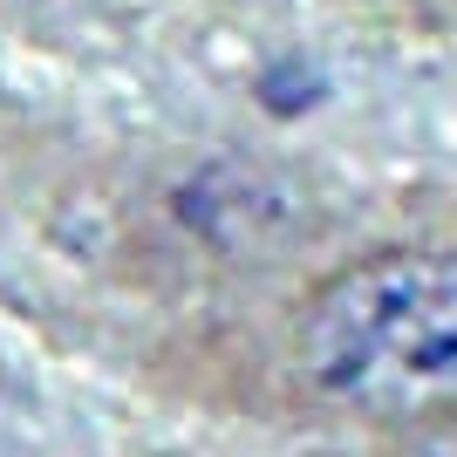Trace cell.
Here are the masks:
<instances>
[{
	"mask_svg": "<svg viewBox=\"0 0 457 457\" xmlns=\"http://www.w3.org/2000/svg\"><path fill=\"white\" fill-rule=\"evenodd\" d=\"M273 376L307 423L410 437L457 417V246L376 239L328 260L273 321Z\"/></svg>",
	"mask_w": 457,
	"mask_h": 457,
	"instance_id": "obj_1",
	"label": "cell"
},
{
	"mask_svg": "<svg viewBox=\"0 0 457 457\" xmlns=\"http://www.w3.org/2000/svg\"><path fill=\"white\" fill-rule=\"evenodd\" d=\"M376 457H457V417L430 423V430H410V437H382Z\"/></svg>",
	"mask_w": 457,
	"mask_h": 457,
	"instance_id": "obj_2",
	"label": "cell"
}]
</instances>
